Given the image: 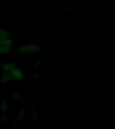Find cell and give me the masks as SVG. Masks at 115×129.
Instances as JSON below:
<instances>
[{
	"mask_svg": "<svg viewBox=\"0 0 115 129\" xmlns=\"http://www.w3.org/2000/svg\"><path fill=\"white\" fill-rule=\"evenodd\" d=\"M41 50V46L39 44L30 43L21 45L18 48V52L20 54H28V53H35Z\"/></svg>",
	"mask_w": 115,
	"mask_h": 129,
	"instance_id": "1",
	"label": "cell"
},
{
	"mask_svg": "<svg viewBox=\"0 0 115 129\" xmlns=\"http://www.w3.org/2000/svg\"><path fill=\"white\" fill-rule=\"evenodd\" d=\"M10 75L12 77V80L20 81L23 79L24 77V71L19 68H15L12 72L10 73Z\"/></svg>",
	"mask_w": 115,
	"mask_h": 129,
	"instance_id": "2",
	"label": "cell"
},
{
	"mask_svg": "<svg viewBox=\"0 0 115 129\" xmlns=\"http://www.w3.org/2000/svg\"><path fill=\"white\" fill-rule=\"evenodd\" d=\"M1 68L3 70V72L6 73H10L12 72V71L14 70V69L16 68V64L13 62H4L2 63V65Z\"/></svg>",
	"mask_w": 115,
	"mask_h": 129,
	"instance_id": "3",
	"label": "cell"
},
{
	"mask_svg": "<svg viewBox=\"0 0 115 129\" xmlns=\"http://www.w3.org/2000/svg\"><path fill=\"white\" fill-rule=\"evenodd\" d=\"M14 44V41L11 37H6L0 39V46H12Z\"/></svg>",
	"mask_w": 115,
	"mask_h": 129,
	"instance_id": "4",
	"label": "cell"
},
{
	"mask_svg": "<svg viewBox=\"0 0 115 129\" xmlns=\"http://www.w3.org/2000/svg\"><path fill=\"white\" fill-rule=\"evenodd\" d=\"M12 81V77L9 73L4 72L2 76L0 77V82L3 84H7Z\"/></svg>",
	"mask_w": 115,
	"mask_h": 129,
	"instance_id": "5",
	"label": "cell"
},
{
	"mask_svg": "<svg viewBox=\"0 0 115 129\" xmlns=\"http://www.w3.org/2000/svg\"><path fill=\"white\" fill-rule=\"evenodd\" d=\"M12 99L15 101H20L22 102H24L26 100L25 96L18 92H14L12 93Z\"/></svg>",
	"mask_w": 115,
	"mask_h": 129,
	"instance_id": "6",
	"label": "cell"
},
{
	"mask_svg": "<svg viewBox=\"0 0 115 129\" xmlns=\"http://www.w3.org/2000/svg\"><path fill=\"white\" fill-rule=\"evenodd\" d=\"M12 46H0V54H6L12 51Z\"/></svg>",
	"mask_w": 115,
	"mask_h": 129,
	"instance_id": "7",
	"label": "cell"
},
{
	"mask_svg": "<svg viewBox=\"0 0 115 129\" xmlns=\"http://www.w3.org/2000/svg\"><path fill=\"white\" fill-rule=\"evenodd\" d=\"M6 37H11L10 32L6 29H5V28L0 27V39L3 38H6Z\"/></svg>",
	"mask_w": 115,
	"mask_h": 129,
	"instance_id": "8",
	"label": "cell"
},
{
	"mask_svg": "<svg viewBox=\"0 0 115 129\" xmlns=\"http://www.w3.org/2000/svg\"><path fill=\"white\" fill-rule=\"evenodd\" d=\"M0 110L2 112L6 113L8 110V104L7 101L4 100L0 103Z\"/></svg>",
	"mask_w": 115,
	"mask_h": 129,
	"instance_id": "9",
	"label": "cell"
},
{
	"mask_svg": "<svg viewBox=\"0 0 115 129\" xmlns=\"http://www.w3.org/2000/svg\"><path fill=\"white\" fill-rule=\"evenodd\" d=\"M26 110H24V109H22V110H20V112H19V114H18V118L19 119H23L24 118V116L26 114Z\"/></svg>",
	"mask_w": 115,
	"mask_h": 129,
	"instance_id": "10",
	"label": "cell"
},
{
	"mask_svg": "<svg viewBox=\"0 0 115 129\" xmlns=\"http://www.w3.org/2000/svg\"><path fill=\"white\" fill-rule=\"evenodd\" d=\"M7 119L8 118L5 116V115H2L1 116H0V120L2 121V122H6L7 120Z\"/></svg>",
	"mask_w": 115,
	"mask_h": 129,
	"instance_id": "11",
	"label": "cell"
},
{
	"mask_svg": "<svg viewBox=\"0 0 115 129\" xmlns=\"http://www.w3.org/2000/svg\"><path fill=\"white\" fill-rule=\"evenodd\" d=\"M41 64H42V62H40V61L37 60V61H35V62H34V67H40L41 66Z\"/></svg>",
	"mask_w": 115,
	"mask_h": 129,
	"instance_id": "12",
	"label": "cell"
},
{
	"mask_svg": "<svg viewBox=\"0 0 115 129\" xmlns=\"http://www.w3.org/2000/svg\"><path fill=\"white\" fill-rule=\"evenodd\" d=\"M34 76H33V79H38V78H39V77H39V75H34Z\"/></svg>",
	"mask_w": 115,
	"mask_h": 129,
	"instance_id": "13",
	"label": "cell"
},
{
	"mask_svg": "<svg viewBox=\"0 0 115 129\" xmlns=\"http://www.w3.org/2000/svg\"><path fill=\"white\" fill-rule=\"evenodd\" d=\"M2 62H1V61H0V68H1V67H2Z\"/></svg>",
	"mask_w": 115,
	"mask_h": 129,
	"instance_id": "14",
	"label": "cell"
}]
</instances>
